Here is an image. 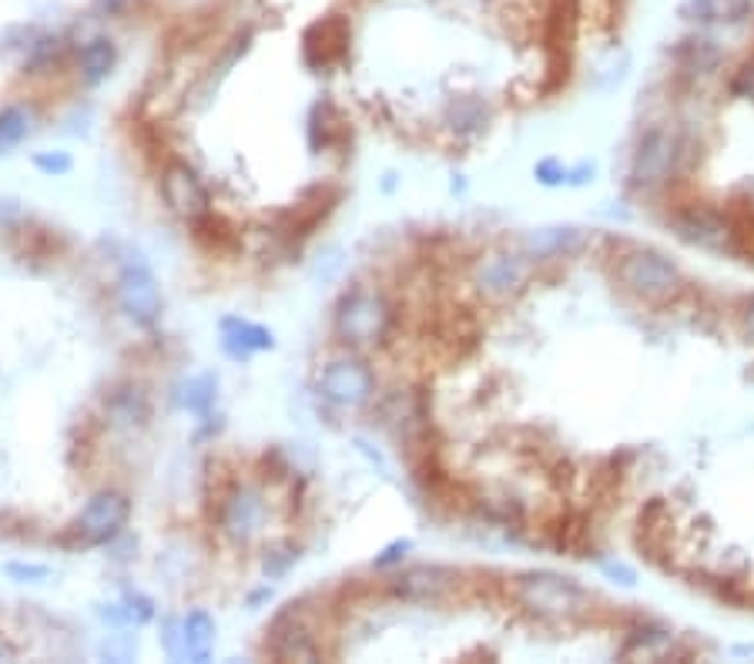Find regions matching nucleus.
<instances>
[{"instance_id":"19","label":"nucleus","mask_w":754,"mask_h":664,"mask_svg":"<svg viewBox=\"0 0 754 664\" xmlns=\"http://www.w3.org/2000/svg\"><path fill=\"white\" fill-rule=\"evenodd\" d=\"M674 61H677V74H685V78H708L721 64V51L708 37H691L674 51Z\"/></svg>"},{"instance_id":"4","label":"nucleus","mask_w":754,"mask_h":664,"mask_svg":"<svg viewBox=\"0 0 754 664\" xmlns=\"http://www.w3.org/2000/svg\"><path fill=\"white\" fill-rule=\"evenodd\" d=\"M691 155V141L681 131H670V128H651L641 141H637V152L631 162V182L634 188H660L667 185L677 172L685 168Z\"/></svg>"},{"instance_id":"11","label":"nucleus","mask_w":754,"mask_h":664,"mask_svg":"<svg viewBox=\"0 0 754 664\" xmlns=\"http://www.w3.org/2000/svg\"><path fill=\"white\" fill-rule=\"evenodd\" d=\"M162 198L175 215H182L188 221L198 218L201 211H208V188L198 178V172L188 168L185 162H172L162 172Z\"/></svg>"},{"instance_id":"8","label":"nucleus","mask_w":754,"mask_h":664,"mask_svg":"<svg viewBox=\"0 0 754 664\" xmlns=\"http://www.w3.org/2000/svg\"><path fill=\"white\" fill-rule=\"evenodd\" d=\"M372 390H375L372 369L362 359H336L319 377V393L342 410L365 406L372 400Z\"/></svg>"},{"instance_id":"25","label":"nucleus","mask_w":754,"mask_h":664,"mask_svg":"<svg viewBox=\"0 0 754 664\" xmlns=\"http://www.w3.org/2000/svg\"><path fill=\"white\" fill-rule=\"evenodd\" d=\"M31 131V115L18 105L0 108V152H8V148L21 144Z\"/></svg>"},{"instance_id":"3","label":"nucleus","mask_w":754,"mask_h":664,"mask_svg":"<svg viewBox=\"0 0 754 664\" xmlns=\"http://www.w3.org/2000/svg\"><path fill=\"white\" fill-rule=\"evenodd\" d=\"M336 336L349 346H375L393 329V306L383 292L375 289H352L336 306Z\"/></svg>"},{"instance_id":"6","label":"nucleus","mask_w":754,"mask_h":664,"mask_svg":"<svg viewBox=\"0 0 754 664\" xmlns=\"http://www.w3.org/2000/svg\"><path fill=\"white\" fill-rule=\"evenodd\" d=\"M118 306L138 326H155L162 316V289L155 272L141 255H134L118 275Z\"/></svg>"},{"instance_id":"21","label":"nucleus","mask_w":754,"mask_h":664,"mask_svg":"<svg viewBox=\"0 0 754 664\" xmlns=\"http://www.w3.org/2000/svg\"><path fill=\"white\" fill-rule=\"evenodd\" d=\"M670 524V513H667V507L654 497L644 510H641V516H637V547L651 557V560H657V554H664L667 551V527Z\"/></svg>"},{"instance_id":"20","label":"nucleus","mask_w":754,"mask_h":664,"mask_svg":"<svg viewBox=\"0 0 754 664\" xmlns=\"http://www.w3.org/2000/svg\"><path fill=\"white\" fill-rule=\"evenodd\" d=\"M346 138H349V124L339 115V108L332 101H319L309 115V144L316 152H323V148L346 144Z\"/></svg>"},{"instance_id":"1","label":"nucleus","mask_w":754,"mask_h":664,"mask_svg":"<svg viewBox=\"0 0 754 664\" xmlns=\"http://www.w3.org/2000/svg\"><path fill=\"white\" fill-rule=\"evenodd\" d=\"M510 598L526 614H534L540 621H550V624L580 621V618L590 614V605H593V598L573 577H564V574H554V570H531V574L513 577L510 580Z\"/></svg>"},{"instance_id":"12","label":"nucleus","mask_w":754,"mask_h":664,"mask_svg":"<svg viewBox=\"0 0 754 664\" xmlns=\"http://www.w3.org/2000/svg\"><path fill=\"white\" fill-rule=\"evenodd\" d=\"M460 584V574L439 567V564H423V567H409L393 580V595L406 598V601H442L446 595H452Z\"/></svg>"},{"instance_id":"10","label":"nucleus","mask_w":754,"mask_h":664,"mask_svg":"<svg viewBox=\"0 0 754 664\" xmlns=\"http://www.w3.org/2000/svg\"><path fill=\"white\" fill-rule=\"evenodd\" d=\"M349 37H352V31L342 18L316 21L306 31V37H302V57H306V64L313 70H329L349 54Z\"/></svg>"},{"instance_id":"2","label":"nucleus","mask_w":754,"mask_h":664,"mask_svg":"<svg viewBox=\"0 0 754 664\" xmlns=\"http://www.w3.org/2000/svg\"><path fill=\"white\" fill-rule=\"evenodd\" d=\"M614 282L637 295L641 303L651 306H664L674 303L677 295L685 292V275L667 255L654 252V249H627L618 262H614Z\"/></svg>"},{"instance_id":"32","label":"nucleus","mask_w":754,"mask_h":664,"mask_svg":"<svg viewBox=\"0 0 754 664\" xmlns=\"http://www.w3.org/2000/svg\"><path fill=\"white\" fill-rule=\"evenodd\" d=\"M8 574H11V577H24V580H44V577H47V567H21V564H11Z\"/></svg>"},{"instance_id":"22","label":"nucleus","mask_w":754,"mask_h":664,"mask_svg":"<svg viewBox=\"0 0 754 664\" xmlns=\"http://www.w3.org/2000/svg\"><path fill=\"white\" fill-rule=\"evenodd\" d=\"M215 647V621L205 611H192L182 621V651L192 661H208Z\"/></svg>"},{"instance_id":"18","label":"nucleus","mask_w":754,"mask_h":664,"mask_svg":"<svg viewBox=\"0 0 754 664\" xmlns=\"http://www.w3.org/2000/svg\"><path fill=\"white\" fill-rule=\"evenodd\" d=\"M754 11V0H685L681 14L691 24H737Z\"/></svg>"},{"instance_id":"17","label":"nucleus","mask_w":754,"mask_h":664,"mask_svg":"<svg viewBox=\"0 0 754 664\" xmlns=\"http://www.w3.org/2000/svg\"><path fill=\"white\" fill-rule=\"evenodd\" d=\"M221 346L232 359H249L262 349H272L275 339L265 326L249 323V319H225L221 323Z\"/></svg>"},{"instance_id":"14","label":"nucleus","mask_w":754,"mask_h":664,"mask_svg":"<svg viewBox=\"0 0 754 664\" xmlns=\"http://www.w3.org/2000/svg\"><path fill=\"white\" fill-rule=\"evenodd\" d=\"M265 521V500L255 493V490H245V487H236L229 497H225L221 503V527L229 537L236 541H245L252 537Z\"/></svg>"},{"instance_id":"28","label":"nucleus","mask_w":754,"mask_h":664,"mask_svg":"<svg viewBox=\"0 0 754 664\" xmlns=\"http://www.w3.org/2000/svg\"><path fill=\"white\" fill-rule=\"evenodd\" d=\"M111 410H114V416L124 420V423H144V420H147V400H144L141 390H124V393H118L114 403H111Z\"/></svg>"},{"instance_id":"24","label":"nucleus","mask_w":754,"mask_h":664,"mask_svg":"<svg viewBox=\"0 0 754 664\" xmlns=\"http://www.w3.org/2000/svg\"><path fill=\"white\" fill-rule=\"evenodd\" d=\"M670 647V631L664 628H654V624H644L637 631L627 634V644H624V654H647V657H657Z\"/></svg>"},{"instance_id":"30","label":"nucleus","mask_w":754,"mask_h":664,"mask_svg":"<svg viewBox=\"0 0 754 664\" xmlns=\"http://www.w3.org/2000/svg\"><path fill=\"white\" fill-rule=\"evenodd\" d=\"M734 95H744V98H754V61L751 64H744L741 70H737V78H734Z\"/></svg>"},{"instance_id":"13","label":"nucleus","mask_w":754,"mask_h":664,"mask_svg":"<svg viewBox=\"0 0 754 664\" xmlns=\"http://www.w3.org/2000/svg\"><path fill=\"white\" fill-rule=\"evenodd\" d=\"M674 232L691 246H708V249H728V226H724V211L704 208V205H688L677 208L670 218Z\"/></svg>"},{"instance_id":"16","label":"nucleus","mask_w":754,"mask_h":664,"mask_svg":"<svg viewBox=\"0 0 754 664\" xmlns=\"http://www.w3.org/2000/svg\"><path fill=\"white\" fill-rule=\"evenodd\" d=\"M192 239L208 255H236L242 249L239 232L221 215H211V208L201 211L198 218H192Z\"/></svg>"},{"instance_id":"7","label":"nucleus","mask_w":754,"mask_h":664,"mask_svg":"<svg viewBox=\"0 0 754 664\" xmlns=\"http://www.w3.org/2000/svg\"><path fill=\"white\" fill-rule=\"evenodd\" d=\"M531 282V259L523 252H493L477 262L473 285L487 303H510Z\"/></svg>"},{"instance_id":"33","label":"nucleus","mask_w":754,"mask_h":664,"mask_svg":"<svg viewBox=\"0 0 754 664\" xmlns=\"http://www.w3.org/2000/svg\"><path fill=\"white\" fill-rule=\"evenodd\" d=\"M747 336L754 339V306L747 309Z\"/></svg>"},{"instance_id":"5","label":"nucleus","mask_w":754,"mask_h":664,"mask_svg":"<svg viewBox=\"0 0 754 664\" xmlns=\"http://www.w3.org/2000/svg\"><path fill=\"white\" fill-rule=\"evenodd\" d=\"M128 500L114 490H101L98 497L88 500V507L78 513V521L70 524V534L64 537V544L70 547H101L108 541H114L121 534V527L128 524Z\"/></svg>"},{"instance_id":"31","label":"nucleus","mask_w":754,"mask_h":664,"mask_svg":"<svg viewBox=\"0 0 754 664\" xmlns=\"http://www.w3.org/2000/svg\"><path fill=\"white\" fill-rule=\"evenodd\" d=\"M131 4H134V0H91V8H95L98 14H105V18H118V14H124Z\"/></svg>"},{"instance_id":"27","label":"nucleus","mask_w":754,"mask_h":664,"mask_svg":"<svg viewBox=\"0 0 754 664\" xmlns=\"http://www.w3.org/2000/svg\"><path fill=\"white\" fill-rule=\"evenodd\" d=\"M449 121L457 131H477L487 124V108L477 98H460L457 105H449Z\"/></svg>"},{"instance_id":"15","label":"nucleus","mask_w":754,"mask_h":664,"mask_svg":"<svg viewBox=\"0 0 754 664\" xmlns=\"http://www.w3.org/2000/svg\"><path fill=\"white\" fill-rule=\"evenodd\" d=\"M587 246V236L570 226L540 229L523 239V255L531 262H550V259H570Z\"/></svg>"},{"instance_id":"9","label":"nucleus","mask_w":754,"mask_h":664,"mask_svg":"<svg viewBox=\"0 0 754 664\" xmlns=\"http://www.w3.org/2000/svg\"><path fill=\"white\" fill-rule=\"evenodd\" d=\"M265 647L282 657V661H309L319 654V644H316V631L313 624L306 621V611H302L298 605H288L269 628V641Z\"/></svg>"},{"instance_id":"29","label":"nucleus","mask_w":754,"mask_h":664,"mask_svg":"<svg viewBox=\"0 0 754 664\" xmlns=\"http://www.w3.org/2000/svg\"><path fill=\"white\" fill-rule=\"evenodd\" d=\"M34 165L44 172V175H67L70 172V159L64 152H44L34 159Z\"/></svg>"},{"instance_id":"26","label":"nucleus","mask_w":754,"mask_h":664,"mask_svg":"<svg viewBox=\"0 0 754 664\" xmlns=\"http://www.w3.org/2000/svg\"><path fill=\"white\" fill-rule=\"evenodd\" d=\"M215 403V380L211 377H195L182 387V406L195 416H205Z\"/></svg>"},{"instance_id":"23","label":"nucleus","mask_w":754,"mask_h":664,"mask_svg":"<svg viewBox=\"0 0 754 664\" xmlns=\"http://www.w3.org/2000/svg\"><path fill=\"white\" fill-rule=\"evenodd\" d=\"M118 64V51L108 37H95L91 44H85L81 51V78L85 85H101L108 74Z\"/></svg>"}]
</instances>
